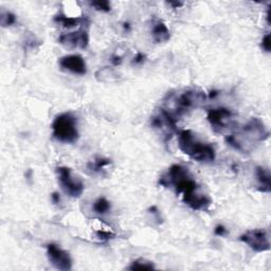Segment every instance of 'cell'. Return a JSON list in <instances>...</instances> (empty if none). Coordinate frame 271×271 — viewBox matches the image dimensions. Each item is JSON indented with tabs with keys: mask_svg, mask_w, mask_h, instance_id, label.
<instances>
[{
	"mask_svg": "<svg viewBox=\"0 0 271 271\" xmlns=\"http://www.w3.org/2000/svg\"><path fill=\"white\" fill-rule=\"evenodd\" d=\"M159 184L173 189L177 195L181 196L182 201L195 211H205L212 203L210 197L200 192L198 183L183 165H172L168 172L160 177Z\"/></svg>",
	"mask_w": 271,
	"mask_h": 271,
	"instance_id": "1",
	"label": "cell"
},
{
	"mask_svg": "<svg viewBox=\"0 0 271 271\" xmlns=\"http://www.w3.org/2000/svg\"><path fill=\"white\" fill-rule=\"evenodd\" d=\"M208 96L197 86L184 88L177 92H169L163 100V109L179 120L180 116L200 107L207 101Z\"/></svg>",
	"mask_w": 271,
	"mask_h": 271,
	"instance_id": "2",
	"label": "cell"
},
{
	"mask_svg": "<svg viewBox=\"0 0 271 271\" xmlns=\"http://www.w3.org/2000/svg\"><path fill=\"white\" fill-rule=\"evenodd\" d=\"M269 137L265 123L258 118H252L242 127L241 132L226 136V142L233 149L242 153H249L255 143L262 142Z\"/></svg>",
	"mask_w": 271,
	"mask_h": 271,
	"instance_id": "3",
	"label": "cell"
},
{
	"mask_svg": "<svg viewBox=\"0 0 271 271\" xmlns=\"http://www.w3.org/2000/svg\"><path fill=\"white\" fill-rule=\"evenodd\" d=\"M177 142L179 150L197 162H213L216 157L214 147L197 139L194 133L189 129L177 132Z\"/></svg>",
	"mask_w": 271,
	"mask_h": 271,
	"instance_id": "4",
	"label": "cell"
},
{
	"mask_svg": "<svg viewBox=\"0 0 271 271\" xmlns=\"http://www.w3.org/2000/svg\"><path fill=\"white\" fill-rule=\"evenodd\" d=\"M52 135L61 143L77 142L79 135L76 116L70 113L58 115L52 123Z\"/></svg>",
	"mask_w": 271,
	"mask_h": 271,
	"instance_id": "5",
	"label": "cell"
},
{
	"mask_svg": "<svg viewBox=\"0 0 271 271\" xmlns=\"http://www.w3.org/2000/svg\"><path fill=\"white\" fill-rule=\"evenodd\" d=\"M58 179L61 190L72 198H78L84 193L83 181L72 174V172L67 166H58L57 169Z\"/></svg>",
	"mask_w": 271,
	"mask_h": 271,
	"instance_id": "6",
	"label": "cell"
},
{
	"mask_svg": "<svg viewBox=\"0 0 271 271\" xmlns=\"http://www.w3.org/2000/svg\"><path fill=\"white\" fill-rule=\"evenodd\" d=\"M207 119L212 126L213 131L218 134L224 133L227 129L233 127L234 124H235L234 114L232 113V110L225 107L209 109Z\"/></svg>",
	"mask_w": 271,
	"mask_h": 271,
	"instance_id": "7",
	"label": "cell"
},
{
	"mask_svg": "<svg viewBox=\"0 0 271 271\" xmlns=\"http://www.w3.org/2000/svg\"><path fill=\"white\" fill-rule=\"evenodd\" d=\"M239 239L255 252H265L270 249L269 233L267 230L261 229V228L246 231Z\"/></svg>",
	"mask_w": 271,
	"mask_h": 271,
	"instance_id": "8",
	"label": "cell"
},
{
	"mask_svg": "<svg viewBox=\"0 0 271 271\" xmlns=\"http://www.w3.org/2000/svg\"><path fill=\"white\" fill-rule=\"evenodd\" d=\"M176 120L173 116L169 114L162 107L157 109L151 119V125L154 129H156L159 133H161L163 136L168 138H171V136L177 132Z\"/></svg>",
	"mask_w": 271,
	"mask_h": 271,
	"instance_id": "9",
	"label": "cell"
},
{
	"mask_svg": "<svg viewBox=\"0 0 271 271\" xmlns=\"http://www.w3.org/2000/svg\"><path fill=\"white\" fill-rule=\"evenodd\" d=\"M47 255L52 266L61 271H68L72 268V258L70 254L55 244L47 246Z\"/></svg>",
	"mask_w": 271,
	"mask_h": 271,
	"instance_id": "10",
	"label": "cell"
},
{
	"mask_svg": "<svg viewBox=\"0 0 271 271\" xmlns=\"http://www.w3.org/2000/svg\"><path fill=\"white\" fill-rule=\"evenodd\" d=\"M60 45L70 49H86L89 45V34L85 28L75 32L61 34L58 38Z\"/></svg>",
	"mask_w": 271,
	"mask_h": 271,
	"instance_id": "11",
	"label": "cell"
},
{
	"mask_svg": "<svg viewBox=\"0 0 271 271\" xmlns=\"http://www.w3.org/2000/svg\"><path fill=\"white\" fill-rule=\"evenodd\" d=\"M58 65L61 69L71 72L73 75L84 76L87 73V65L85 59L78 54L65 55L58 59Z\"/></svg>",
	"mask_w": 271,
	"mask_h": 271,
	"instance_id": "12",
	"label": "cell"
},
{
	"mask_svg": "<svg viewBox=\"0 0 271 271\" xmlns=\"http://www.w3.org/2000/svg\"><path fill=\"white\" fill-rule=\"evenodd\" d=\"M152 38L157 44H162V42L169 41L171 39V32L166 24L160 20L159 18H155L152 23Z\"/></svg>",
	"mask_w": 271,
	"mask_h": 271,
	"instance_id": "13",
	"label": "cell"
},
{
	"mask_svg": "<svg viewBox=\"0 0 271 271\" xmlns=\"http://www.w3.org/2000/svg\"><path fill=\"white\" fill-rule=\"evenodd\" d=\"M255 177H256L258 190L263 193H270L271 181H270L269 170L264 168V166H256Z\"/></svg>",
	"mask_w": 271,
	"mask_h": 271,
	"instance_id": "14",
	"label": "cell"
},
{
	"mask_svg": "<svg viewBox=\"0 0 271 271\" xmlns=\"http://www.w3.org/2000/svg\"><path fill=\"white\" fill-rule=\"evenodd\" d=\"M96 78L100 83H115L119 81L120 75L112 67H103L96 72Z\"/></svg>",
	"mask_w": 271,
	"mask_h": 271,
	"instance_id": "15",
	"label": "cell"
},
{
	"mask_svg": "<svg viewBox=\"0 0 271 271\" xmlns=\"http://www.w3.org/2000/svg\"><path fill=\"white\" fill-rule=\"evenodd\" d=\"M110 163H112V161H110L109 159L97 157L92 160V161L88 162L87 169L94 174H100L105 171V169L110 165Z\"/></svg>",
	"mask_w": 271,
	"mask_h": 271,
	"instance_id": "16",
	"label": "cell"
},
{
	"mask_svg": "<svg viewBox=\"0 0 271 271\" xmlns=\"http://www.w3.org/2000/svg\"><path fill=\"white\" fill-rule=\"evenodd\" d=\"M54 21L63 24L64 28L71 29L77 27V24H82L84 22V18L81 17H68L64 14H58L54 17Z\"/></svg>",
	"mask_w": 271,
	"mask_h": 271,
	"instance_id": "17",
	"label": "cell"
},
{
	"mask_svg": "<svg viewBox=\"0 0 271 271\" xmlns=\"http://www.w3.org/2000/svg\"><path fill=\"white\" fill-rule=\"evenodd\" d=\"M92 209H94V211L97 214L104 215L112 210V205H110V202L105 198V197H98V198L94 202Z\"/></svg>",
	"mask_w": 271,
	"mask_h": 271,
	"instance_id": "18",
	"label": "cell"
},
{
	"mask_svg": "<svg viewBox=\"0 0 271 271\" xmlns=\"http://www.w3.org/2000/svg\"><path fill=\"white\" fill-rule=\"evenodd\" d=\"M154 268H155V265H154L153 262L142 257L137 258L128 267L129 270H152Z\"/></svg>",
	"mask_w": 271,
	"mask_h": 271,
	"instance_id": "19",
	"label": "cell"
},
{
	"mask_svg": "<svg viewBox=\"0 0 271 271\" xmlns=\"http://www.w3.org/2000/svg\"><path fill=\"white\" fill-rule=\"evenodd\" d=\"M1 26L2 27H10L16 23V16L10 11H2L1 12Z\"/></svg>",
	"mask_w": 271,
	"mask_h": 271,
	"instance_id": "20",
	"label": "cell"
},
{
	"mask_svg": "<svg viewBox=\"0 0 271 271\" xmlns=\"http://www.w3.org/2000/svg\"><path fill=\"white\" fill-rule=\"evenodd\" d=\"M90 5L97 11L109 12L112 10V4L107 0H100V1H91Z\"/></svg>",
	"mask_w": 271,
	"mask_h": 271,
	"instance_id": "21",
	"label": "cell"
},
{
	"mask_svg": "<svg viewBox=\"0 0 271 271\" xmlns=\"http://www.w3.org/2000/svg\"><path fill=\"white\" fill-rule=\"evenodd\" d=\"M261 46L264 51H266L268 53L271 51V35L270 34H266L264 36L262 39Z\"/></svg>",
	"mask_w": 271,
	"mask_h": 271,
	"instance_id": "22",
	"label": "cell"
},
{
	"mask_svg": "<svg viewBox=\"0 0 271 271\" xmlns=\"http://www.w3.org/2000/svg\"><path fill=\"white\" fill-rule=\"evenodd\" d=\"M97 235L98 238L101 239V241H104V242L109 241V239L115 237V234L112 232H108V231H97Z\"/></svg>",
	"mask_w": 271,
	"mask_h": 271,
	"instance_id": "23",
	"label": "cell"
},
{
	"mask_svg": "<svg viewBox=\"0 0 271 271\" xmlns=\"http://www.w3.org/2000/svg\"><path fill=\"white\" fill-rule=\"evenodd\" d=\"M228 233V230L226 229V227L223 225H218L215 227L214 229V234L217 236H225L226 234Z\"/></svg>",
	"mask_w": 271,
	"mask_h": 271,
	"instance_id": "24",
	"label": "cell"
},
{
	"mask_svg": "<svg viewBox=\"0 0 271 271\" xmlns=\"http://www.w3.org/2000/svg\"><path fill=\"white\" fill-rule=\"evenodd\" d=\"M145 60V55L143 53H141V52H138L137 55H136L135 58L133 59V64L135 65H138V64H141V63H143V61Z\"/></svg>",
	"mask_w": 271,
	"mask_h": 271,
	"instance_id": "25",
	"label": "cell"
},
{
	"mask_svg": "<svg viewBox=\"0 0 271 271\" xmlns=\"http://www.w3.org/2000/svg\"><path fill=\"white\" fill-rule=\"evenodd\" d=\"M110 61H112L113 65L115 66H118L122 63V57H119V55H116L114 54L112 58H110Z\"/></svg>",
	"mask_w": 271,
	"mask_h": 271,
	"instance_id": "26",
	"label": "cell"
},
{
	"mask_svg": "<svg viewBox=\"0 0 271 271\" xmlns=\"http://www.w3.org/2000/svg\"><path fill=\"white\" fill-rule=\"evenodd\" d=\"M51 200L53 203H55V205H58V203L60 202V196L58 193H52L51 194Z\"/></svg>",
	"mask_w": 271,
	"mask_h": 271,
	"instance_id": "27",
	"label": "cell"
},
{
	"mask_svg": "<svg viewBox=\"0 0 271 271\" xmlns=\"http://www.w3.org/2000/svg\"><path fill=\"white\" fill-rule=\"evenodd\" d=\"M168 4L171 5V7H173L174 9H178V8L182 7L183 2H180V1H169Z\"/></svg>",
	"mask_w": 271,
	"mask_h": 271,
	"instance_id": "28",
	"label": "cell"
},
{
	"mask_svg": "<svg viewBox=\"0 0 271 271\" xmlns=\"http://www.w3.org/2000/svg\"><path fill=\"white\" fill-rule=\"evenodd\" d=\"M267 22L268 24H270V9H268L267 11Z\"/></svg>",
	"mask_w": 271,
	"mask_h": 271,
	"instance_id": "29",
	"label": "cell"
},
{
	"mask_svg": "<svg viewBox=\"0 0 271 271\" xmlns=\"http://www.w3.org/2000/svg\"><path fill=\"white\" fill-rule=\"evenodd\" d=\"M124 29H125V30H129V29H131V27H129V23H126V22L124 23Z\"/></svg>",
	"mask_w": 271,
	"mask_h": 271,
	"instance_id": "30",
	"label": "cell"
}]
</instances>
